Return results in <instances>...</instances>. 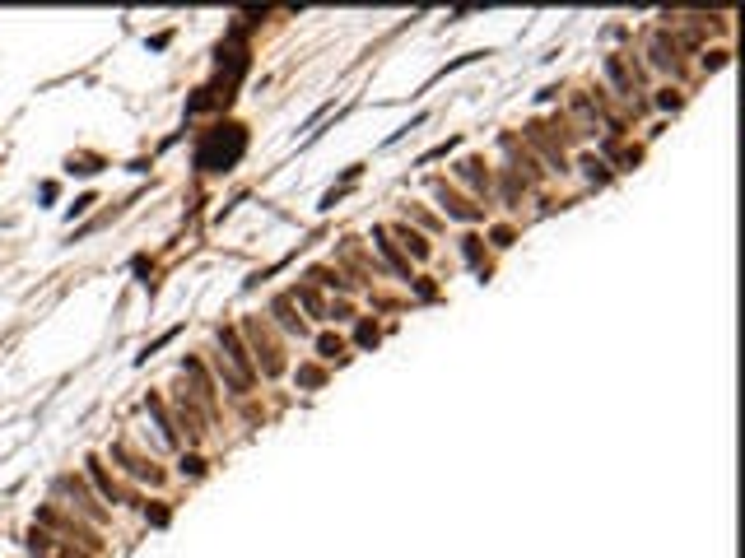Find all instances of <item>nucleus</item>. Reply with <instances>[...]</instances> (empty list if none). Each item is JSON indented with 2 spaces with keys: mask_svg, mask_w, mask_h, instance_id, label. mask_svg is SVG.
<instances>
[{
  "mask_svg": "<svg viewBox=\"0 0 745 558\" xmlns=\"http://www.w3.org/2000/svg\"><path fill=\"white\" fill-rule=\"evenodd\" d=\"M322 354H326V358H336V354H341V340H331V335H326V340H322Z\"/></svg>",
  "mask_w": 745,
  "mask_h": 558,
  "instance_id": "f03ea898",
  "label": "nucleus"
},
{
  "mask_svg": "<svg viewBox=\"0 0 745 558\" xmlns=\"http://www.w3.org/2000/svg\"><path fill=\"white\" fill-rule=\"evenodd\" d=\"M33 554L38 558H79L75 554V544H61V540H51V535H47V530H33Z\"/></svg>",
  "mask_w": 745,
  "mask_h": 558,
  "instance_id": "f257e3e1",
  "label": "nucleus"
}]
</instances>
